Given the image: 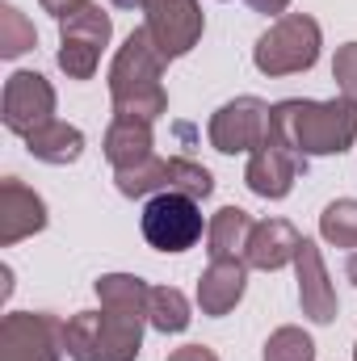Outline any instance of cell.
Segmentation results:
<instances>
[{
    "label": "cell",
    "instance_id": "6da1fadb",
    "mask_svg": "<svg viewBox=\"0 0 357 361\" xmlns=\"http://www.w3.org/2000/svg\"><path fill=\"white\" fill-rule=\"evenodd\" d=\"M269 130L307 160L341 156L357 143V105L349 97H332V101L286 97L269 109Z\"/></svg>",
    "mask_w": 357,
    "mask_h": 361
},
{
    "label": "cell",
    "instance_id": "7a4b0ae2",
    "mask_svg": "<svg viewBox=\"0 0 357 361\" xmlns=\"http://www.w3.org/2000/svg\"><path fill=\"white\" fill-rule=\"evenodd\" d=\"M164 55L152 42L147 25L131 30L126 42L118 47L114 63H109V101L118 118H143L156 122L160 114H169V92H164Z\"/></svg>",
    "mask_w": 357,
    "mask_h": 361
},
{
    "label": "cell",
    "instance_id": "3957f363",
    "mask_svg": "<svg viewBox=\"0 0 357 361\" xmlns=\"http://www.w3.org/2000/svg\"><path fill=\"white\" fill-rule=\"evenodd\" d=\"M147 315L126 311H76L63 324V349L72 361H135L143 349Z\"/></svg>",
    "mask_w": 357,
    "mask_h": 361
},
{
    "label": "cell",
    "instance_id": "277c9868",
    "mask_svg": "<svg viewBox=\"0 0 357 361\" xmlns=\"http://www.w3.org/2000/svg\"><path fill=\"white\" fill-rule=\"evenodd\" d=\"M324 34L320 21L307 13H282L253 47V63L261 76H294V72H311L320 59Z\"/></svg>",
    "mask_w": 357,
    "mask_h": 361
},
{
    "label": "cell",
    "instance_id": "5b68a950",
    "mask_svg": "<svg viewBox=\"0 0 357 361\" xmlns=\"http://www.w3.org/2000/svg\"><path fill=\"white\" fill-rule=\"evenodd\" d=\"M109 38H114V21L101 4H85L80 13L63 17L59 21V55H55L59 72H68V80H92Z\"/></svg>",
    "mask_w": 357,
    "mask_h": 361
},
{
    "label": "cell",
    "instance_id": "8992f818",
    "mask_svg": "<svg viewBox=\"0 0 357 361\" xmlns=\"http://www.w3.org/2000/svg\"><path fill=\"white\" fill-rule=\"evenodd\" d=\"M143 240L156 248V252H185L202 240V206L185 193H156L147 197L143 206Z\"/></svg>",
    "mask_w": 357,
    "mask_h": 361
},
{
    "label": "cell",
    "instance_id": "52a82bcc",
    "mask_svg": "<svg viewBox=\"0 0 357 361\" xmlns=\"http://www.w3.org/2000/svg\"><path fill=\"white\" fill-rule=\"evenodd\" d=\"M63 319L51 311H8L0 319V361H59Z\"/></svg>",
    "mask_w": 357,
    "mask_h": 361
},
{
    "label": "cell",
    "instance_id": "ba28073f",
    "mask_svg": "<svg viewBox=\"0 0 357 361\" xmlns=\"http://www.w3.org/2000/svg\"><path fill=\"white\" fill-rule=\"evenodd\" d=\"M269 109L273 105H265L261 97H236V101L219 105L210 126H206L210 147L223 152V156H240V152L253 156L269 135Z\"/></svg>",
    "mask_w": 357,
    "mask_h": 361
},
{
    "label": "cell",
    "instance_id": "9c48e42d",
    "mask_svg": "<svg viewBox=\"0 0 357 361\" xmlns=\"http://www.w3.org/2000/svg\"><path fill=\"white\" fill-rule=\"evenodd\" d=\"M0 118L13 135H34L38 126L55 122V89L42 72H13L4 80V97H0Z\"/></svg>",
    "mask_w": 357,
    "mask_h": 361
},
{
    "label": "cell",
    "instance_id": "30bf717a",
    "mask_svg": "<svg viewBox=\"0 0 357 361\" xmlns=\"http://www.w3.org/2000/svg\"><path fill=\"white\" fill-rule=\"evenodd\" d=\"M143 13H147L143 25H147V34L160 47L164 59H181V55H189L202 42L206 17H202L198 0H147Z\"/></svg>",
    "mask_w": 357,
    "mask_h": 361
},
{
    "label": "cell",
    "instance_id": "8fae6325",
    "mask_svg": "<svg viewBox=\"0 0 357 361\" xmlns=\"http://www.w3.org/2000/svg\"><path fill=\"white\" fill-rule=\"evenodd\" d=\"M307 173V156H298L290 143H282L273 130L265 135V143L248 156V169H244V185L257 193V197H286L294 189V180Z\"/></svg>",
    "mask_w": 357,
    "mask_h": 361
},
{
    "label": "cell",
    "instance_id": "7c38bea8",
    "mask_svg": "<svg viewBox=\"0 0 357 361\" xmlns=\"http://www.w3.org/2000/svg\"><path fill=\"white\" fill-rule=\"evenodd\" d=\"M47 227V202L17 177L0 180V248H13Z\"/></svg>",
    "mask_w": 357,
    "mask_h": 361
},
{
    "label": "cell",
    "instance_id": "4fadbf2b",
    "mask_svg": "<svg viewBox=\"0 0 357 361\" xmlns=\"http://www.w3.org/2000/svg\"><path fill=\"white\" fill-rule=\"evenodd\" d=\"M294 273H298V307L311 324H332L337 319V286L328 277V265L320 257V248L311 240H303L298 257H294Z\"/></svg>",
    "mask_w": 357,
    "mask_h": 361
},
{
    "label": "cell",
    "instance_id": "5bb4252c",
    "mask_svg": "<svg viewBox=\"0 0 357 361\" xmlns=\"http://www.w3.org/2000/svg\"><path fill=\"white\" fill-rule=\"evenodd\" d=\"M298 248H303V235H298L294 223H286V219H261L253 227V235H248L244 265L248 269L277 273V269H286V265H294Z\"/></svg>",
    "mask_w": 357,
    "mask_h": 361
},
{
    "label": "cell",
    "instance_id": "9a60e30c",
    "mask_svg": "<svg viewBox=\"0 0 357 361\" xmlns=\"http://www.w3.org/2000/svg\"><path fill=\"white\" fill-rule=\"evenodd\" d=\"M244 286H248V265L244 261H210L202 281H198V307L202 315L219 319L227 311H236V302L244 298Z\"/></svg>",
    "mask_w": 357,
    "mask_h": 361
},
{
    "label": "cell",
    "instance_id": "2e32d148",
    "mask_svg": "<svg viewBox=\"0 0 357 361\" xmlns=\"http://www.w3.org/2000/svg\"><path fill=\"white\" fill-rule=\"evenodd\" d=\"M152 147H156L152 122H143V118H118V114H114V122H109V130H105V160L114 164V173L143 164L147 156H156Z\"/></svg>",
    "mask_w": 357,
    "mask_h": 361
},
{
    "label": "cell",
    "instance_id": "e0dca14e",
    "mask_svg": "<svg viewBox=\"0 0 357 361\" xmlns=\"http://www.w3.org/2000/svg\"><path fill=\"white\" fill-rule=\"evenodd\" d=\"M253 227H257V223L248 219V210L223 206V210L206 223V252H210V261H244Z\"/></svg>",
    "mask_w": 357,
    "mask_h": 361
},
{
    "label": "cell",
    "instance_id": "ac0fdd59",
    "mask_svg": "<svg viewBox=\"0 0 357 361\" xmlns=\"http://www.w3.org/2000/svg\"><path fill=\"white\" fill-rule=\"evenodd\" d=\"M25 147H30L34 160L63 169V164H76V160L85 156V135H80L76 126H68V122L55 118V122L38 126L34 135H25Z\"/></svg>",
    "mask_w": 357,
    "mask_h": 361
},
{
    "label": "cell",
    "instance_id": "d6986e66",
    "mask_svg": "<svg viewBox=\"0 0 357 361\" xmlns=\"http://www.w3.org/2000/svg\"><path fill=\"white\" fill-rule=\"evenodd\" d=\"M97 298L101 307L109 311H126V315H147V302H152V286L135 273H105L97 281Z\"/></svg>",
    "mask_w": 357,
    "mask_h": 361
},
{
    "label": "cell",
    "instance_id": "ffe728a7",
    "mask_svg": "<svg viewBox=\"0 0 357 361\" xmlns=\"http://www.w3.org/2000/svg\"><path fill=\"white\" fill-rule=\"evenodd\" d=\"M189 298L181 294L177 286H152V302H147V324L156 332H185L189 328Z\"/></svg>",
    "mask_w": 357,
    "mask_h": 361
},
{
    "label": "cell",
    "instance_id": "44dd1931",
    "mask_svg": "<svg viewBox=\"0 0 357 361\" xmlns=\"http://www.w3.org/2000/svg\"><path fill=\"white\" fill-rule=\"evenodd\" d=\"M114 180H118V193H122V197H156V193L169 189V160L147 156V160L135 164V169H118Z\"/></svg>",
    "mask_w": 357,
    "mask_h": 361
},
{
    "label": "cell",
    "instance_id": "7402d4cb",
    "mask_svg": "<svg viewBox=\"0 0 357 361\" xmlns=\"http://www.w3.org/2000/svg\"><path fill=\"white\" fill-rule=\"evenodd\" d=\"M320 235L332 248H357V197H337L320 214Z\"/></svg>",
    "mask_w": 357,
    "mask_h": 361
},
{
    "label": "cell",
    "instance_id": "603a6c76",
    "mask_svg": "<svg viewBox=\"0 0 357 361\" xmlns=\"http://www.w3.org/2000/svg\"><path fill=\"white\" fill-rule=\"evenodd\" d=\"M34 42H38L34 21L17 4H0V55L4 59H17V55L34 51Z\"/></svg>",
    "mask_w": 357,
    "mask_h": 361
},
{
    "label": "cell",
    "instance_id": "cb8c5ba5",
    "mask_svg": "<svg viewBox=\"0 0 357 361\" xmlns=\"http://www.w3.org/2000/svg\"><path fill=\"white\" fill-rule=\"evenodd\" d=\"M164 193H185V197H193V202H206V197L214 193V177H210V169H202L198 160L173 156V160H169V189H164Z\"/></svg>",
    "mask_w": 357,
    "mask_h": 361
},
{
    "label": "cell",
    "instance_id": "d4e9b609",
    "mask_svg": "<svg viewBox=\"0 0 357 361\" xmlns=\"http://www.w3.org/2000/svg\"><path fill=\"white\" fill-rule=\"evenodd\" d=\"M261 361H315V341L303 328L286 324L265 341V357Z\"/></svg>",
    "mask_w": 357,
    "mask_h": 361
},
{
    "label": "cell",
    "instance_id": "484cf974",
    "mask_svg": "<svg viewBox=\"0 0 357 361\" xmlns=\"http://www.w3.org/2000/svg\"><path fill=\"white\" fill-rule=\"evenodd\" d=\"M38 4H42V8H47V13H51L55 21H63V17H72V13H80L85 4H92V0H38Z\"/></svg>",
    "mask_w": 357,
    "mask_h": 361
},
{
    "label": "cell",
    "instance_id": "4316f807",
    "mask_svg": "<svg viewBox=\"0 0 357 361\" xmlns=\"http://www.w3.org/2000/svg\"><path fill=\"white\" fill-rule=\"evenodd\" d=\"M164 361H219V353L206 345H185V349H173Z\"/></svg>",
    "mask_w": 357,
    "mask_h": 361
},
{
    "label": "cell",
    "instance_id": "83f0119b",
    "mask_svg": "<svg viewBox=\"0 0 357 361\" xmlns=\"http://www.w3.org/2000/svg\"><path fill=\"white\" fill-rule=\"evenodd\" d=\"M253 13H265V17H277V13H286V4L290 0H244Z\"/></svg>",
    "mask_w": 357,
    "mask_h": 361
},
{
    "label": "cell",
    "instance_id": "f1b7e54d",
    "mask_svg": "<svg viewBox=\"0 0 357 361\" xmlns=\"http://www.w3.org/2000/svg\"><path fill=\"white\" fill-rule=\"evenodd\" d=\"M109 4H118V8H147V0H109Z\"/></svg>",
    "mask_w": 357,
    "mask_h": 361
},
{
    "label": "cell",
    "instance_id": "f546056e",
    "mask_svg": "<svg viewBox=\"0 0 357 361\" xmlns=\"http://www.w3.org/2000/svg\"><path fill=\"white\" fill-rule=\"evenodd\" d=\"M345 273H349V281H353V286H357V252H353V257H349V265H345Z\"/></svg>",
    "mask_w": 357,
    "mask_h": 361
},
{
    "label": "cell",
    "instance_id": "4dcf8cb0",
    "mask_svg": "<svg viewBox=\"0 0 357 361\" xmlns=\"http://www.w3.org/2000/svg\"><path fill=\"white\" fill-rule=\"evenodd\" d=\"M353 361H357V345H353Z\"/></svg>",
    "mask_w": 357,
    "mask_h": 361
}]
</instances>
